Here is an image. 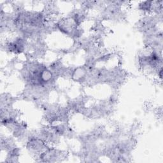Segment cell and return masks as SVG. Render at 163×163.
<instances>
[{"instance_id":"1","label":"cell","mask_w":163,"mask_h":163,"mask_svg":"<svg viewBox=\"0 0 163 163\" xmlns=\"http://www.w3.org/2000/svg\"><path fill=\"white\" fill-rule=\"evenodd\" d=\"M153 1H143L140 4V9L145 12L150 11L152 9Z\"/></svg>"}]
</instances>
